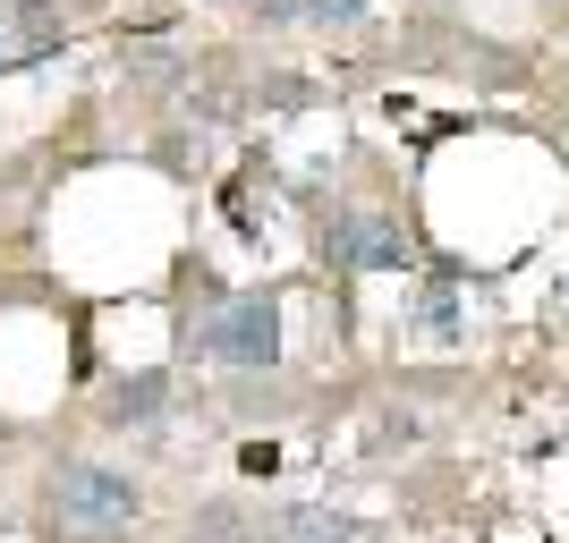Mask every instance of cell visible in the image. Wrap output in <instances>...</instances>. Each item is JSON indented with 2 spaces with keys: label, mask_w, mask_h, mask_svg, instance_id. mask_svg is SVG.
Masks as SVG:
<instances>
[{
  "label": "cell",
  "mask_w": 569,
  "mask_h": 543,
  "mask_svg": "<svg viewBox=\"0 0 569 543\" xmlns=\"http://www.w3.org/2000/svg\"><path fill=\"white\" fill-rule=\"evenodd\" d=\"M0 69H18V60H9V18H0Z\"/></svg>",
  "instance_id": "obj_10"
},
{
  "label": "cell",
  "mask_w": 569,
  "mask_h": 543,
  "mask_svg": "<svg viewBox=\"0 0 569 543\" xmlns=\"http://www.w3.org/2000/svg\"><path fill=\"white\" fill-rule=\"evenodd\" d=\"M188 349L230 365V374H272V365H281V289H230V298L188 331Z\"/></svg>",
  "instance_id": "obj_2"
},
{
  "label": "cell",
  "mask_w": 569,
  "mask_h": 543,
  "mask_svg": "<svg viewBox=\"0 0 569 543\" xmlns=\"http://www.w3.org/2000/svg\"><path fill=\"white\" fill-rule=\"evenodd\" d=\"M137 526H144V475L111 467V459L51 467V493H43V535L51 543H128Z\"/></svg>",
  "instance_id": "obj_1"
},
{
  "label": "cell",
  "mask_w": 569,
  "mask_h": 543,
  "mask_svg": "<svg viewBox=\"0 0 569 543\" xmlns=\"http://www.w3.org/2000/svg\"><path fill=\"white\" fill-rule=\"evenodd\" d=\"M323 263L332 272H408V247L375 204H340L332 230H323Z\"/></svg>",
  "instance_id": "obj_3"
},
{
  "label": "cell",
  "mask_w": 569,
  "mask_h": 543,
  "mask_svg": "<svg viewBox=\"0 0 569 543\" xmlns=\"http://www.w3.org/2000/svg\"><path fill=\"white\" fill-rule=\"evenodd\" d=\"M263 543H357V535L332 510H307V501H298V510H272V519H263Z\"/></svg>",
  "instance_id": "obj_6"
},
{
  "label": "cell",
  "mask_w": 569,
  "mask_h": 543,
  "mask_svg": "<svg viewBox=\"0 0 569 543\" xmlns=\"http://www.w3.org/2000/svg\"><path fill=\"white\" fill-rule=\"evenodd\" d=\"M170 416V365H137L102 391V425L111 433H153Z\"/></svg>",
  "instance_id": "obj_4"
},
{
  "label": "cell",
  "mask_w": 569,
  "mask_h": 543,
  "mask_svg": "<svg viewBox=\"0 0 569 543\" xmlns=\"http://www.w3.org/2000/svg\"><path fill=\"white\" fill-rule=\"evenodd\" d=\"M0 433H9V425H0Z\"/></svg>",
  "instance_id": "obj_11"
},
{
  "label": "cell",
  "mask_w": 569,
  "mask_h": 543,
  "mask_svg": "<svg viewBox=\"0 0 569 543\" xmlns=\"http://www.w3.org/2000/svg\"><path fill=\"white\" fill-rule=\"evenodd\" d=\"M247 18H256V26H298V18H307V0H247Z\"/></svg>",
  "instance_id": "obj_9"
},
{
  "label": "cell",
  "mask_w": 569,
  "mask_h": 543,
  "mask_svg": "<svg viewBox=\"0 0 569 543\" xmlns=\"http://www.w3.org/2000/svg\"><path fill=\"white\" fill-rule=\"evenodd\" d=\"M188 543H263V526L238 510V501H204L188 519Z\"/></svg>",
  "instance_id": "obj_7"
},
{
  "label": "cell",
  "mask_w": 569,
  "mask_h": 543,
  "mask_svg": "<svg viewBox=\"0 0 569 543\" xmlns=\"http://www.w3.org/2000/svg\"><path fill=\"white\" fill-rule=\"evenodd\" d=\"M0 18H9V60H18V69H34L43 51L69 43V18H60L51 0H18V9H0Z\"/></svg>",
  "instance_id": "obj_5"
},
{
  "label": "cell",
  "mask_w": 569,
  "mask_h": 543,
  "mask_svg": "<svg viewBox=\"0 0 569 543\" xmlns=\"http://www.w3.org/2000/svg\"><path fill=\"white\" fill-rule=\"evenodd\" d=\"M366 9H375V0H307V18H315V26H357Z\"/></svg>",
  "instance_id": "obj_8"
}]
</instances>
